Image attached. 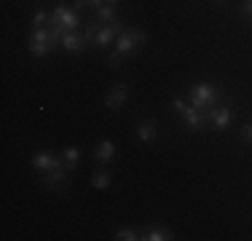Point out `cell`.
<instances>
[{"label": "cell", "mask_w": 252, "mask_h": 241, "mask_svg": "<svg viewBox=\"0 0 252 241\" xmlns=\"http://www.w3.org/2000/svg\"><path fill=\"white\" fill-rule=\"evenodd\" d=\"M62 30L49 24V27H35V32L30 35V51L35 54V57H46V54L51 51V48H57L62 43Z\"/></svg>", "instance_id": "obj_1"}, {"label": "cell", "mask_w": 252, "mask_h": 241, "mask_svg": "<svg viewBox=\"0 0 252 241\" xmlns=\"http://www.w3.org/2000/svg\"><path fill=\"white\" fill-rule=\"evenodd\" d=\"M172 107H175L180 116H183L185 126H188V129H193V131H199V129H204V126L209 123V110H199V107H193L190 102L180 99V96L172 99Z\"/></svg>", "instance_id": "obj_2"}, {"label": "cell", "mask_w": 252, "mask_h": 241, "mask_svg": "<svg viewBox=\"0 0 252 241\" xmlns=\"http://www.w3.org/2000/svg\"><path fill=\"white\" fill-rule=\"evenodd\" d=\"M188 102L193 107H199V110H209V107H215L220 102V91L212 83H196V86H190Z\"/></svg>", "instance_id": "obj_3"}, {"label": "cell", "mask_w": 252, "mask_h": 241, "mask_svg": "<svg viewBox=\"0 0 252 241\" xmlns=\"http://www.w3.org/2000/svg\"><path fill=\"white\" fill-rule=\"evenodd\" d=\"M148 43V32H142V30L137 27H124V32L116 38V51H121L124 57H129V54H134L140 46Z\"/></svg>", "instance_id": "obj_4"}, {"label": "cell", "mask_w": 252, "mask_h": 241, "mask_svg": "<svg viewBox=\"0 0 252 241\" xmlns=\"http://www.w3.org/2000/svg\"><path fill=\"white\" fill-rule=\"evenodd\" d=\"M49 24H54V27H59L62 32H75L78 24H81V16H78V11L67 8V5H57V8L51 11V19Z\"/></svg>", "instance_id": "obj_5"}, {"label": "cell", "mask_w": 252, "mask_h": 241, "mask_svg": "<svg viewBox=\"0 0 252 241\" xmlns=\"http://www.w3.org/2000/svg\"><path fill=\"white\" fill-rule=\"evenodd\" d=\"M209 120H212V129L215 131H225L228 126H231V120H233L231 107H220V105L209 107Z\"/></svg>", "instance_id": "obj_6"}, {"label": "cell", "mask_w": 252, "mask_h": 241, "mask_svg": "<svg viewBox=\"0 0 252 241\" xmlns=\"http://www.w3.org/2000/svg\"><path fill=\"white\" fill-rule=\"evenodd\" d=\"M121 32H124V27H121V24H118V22H110L107 27L97 30V38H94V46H97V48H107V46H110L113 40H116L118 35H121Z\"/></svg>", "instance_id": "obj_7"}, {"label": "cell", "mask_w": 252, "mask_h": 241, "mask_svg": "<svg viewBox=\"0 0 252 241\" xmlns=\"http://www.w3.org/2000/svg\"><path fill=\"white\" fill-rule=\"evenodd\" d=\"M59 166H64L62 155H51V153H35L32 155V169H38V172H51V169H59Z\"/></svg>", "instance_id": "obj_8"}, {"label": "cell", "mask_w": 252, "mask_h": 241, "mask_svg": "<svg viewBox=\"0 0 252 241\" xmlns=\"http://www.w3.org/2000/svg\"><path fill=\"white\" fill-rule=\"evenodd\" d=\"M67 169L59 166V169H51V172H40V182L46 185V188H64L67 185Z\"/></svg>", "instance_id": "obj_9"}, {"label": "cell", "mask_w": 252, "mask_h": 241, "mask_svg": "<svg viewBox=\"0 0 252 241\" xmlns=\"http://www.w3.org/2000/svg\"><path fill=\"white\" fill-rule=\"evenodd\" d=\"M86 46H89V40L83 38V35H78V32H64L62 35V48L70 51V54H81Z\"/></svg>", "instance_id": "obj_10"}, {"label": "cell", "mask_w": 252, "mask_h": 241, "mask_svg": "<svg viewBox=\"0 0 252 241\" xmlns=\"http://www.w3.org/2000/svg\"><path fill=\"white\" fill-rule=\"evenodd\" d=\"M126 96H129V89H126V83H116V86L110 89V94H107L105 105L110 107V110H118V107L126 102Z\"/></svg>", "instance_id": "obj_11"}, {"label": "cell", "mask_w": 252, "mask_h": 241, "mask_svg": "<svg viewBox=\"0 0 252 241\" xmlns=\"http://www.w3.org/2000/svg\"><path fill=\"white\" fill-rule=\"evenodd\" d=\"M140 239H142V241H172L175 236H172L169 228H164V225H153V228H148V231H142V233H140Z\"/></svg>", "instance_id": "obj_12"}, {"label": "cell", "mask_w": 252, "mask_h": 241, "mask_svg": "<svg viewBox=\"0 0 252 241\" xmlns=\"http://www.w3.org/2000/svg\"><path fill=\"white\" fill-rule=\"evenodd\" d=\"M137 137H140L142 142H153L156 137H158V123H156V120H142V123L137 126Z\"/></svg>", "instance_id": "obj_13"}, {"label": "cell", "mask_w": 252, "mask_h": 241, "mask_svg": "<svg viewBox=\"0 0 252 241\" xmlns=\"http://www.w3.org/2000/svg\"><path fill=\"white\" fill-rule=\"evenodd\" d=\"M113 155H116V145H113L110 140H102V142L97 145V150H94V158H97L99 164H107Z\"/></svg>", "instance_id": "obj_14"}, {"label": "cell", "mask_w": 252, "mask_h": 241, "mask_svg": "<svg viewBox=\"0 0 252 241\" xmlns=\"http://www.w3.org/2000/svg\"><path fill=\"white\" fill-rule=\"evenodd\" d=\"M62 161H64V166H67V172H75L78 164H81V150H78L75 145L64 148V150H62Z\"/></svg>", "instance_id": "obj_15"}, {"label": "cell", "mask_w": 252, "mask_h": 241, "mask_svg": "<svg viewBox=\"0 0 252 241\" xmlns=\"http://www.w3.org/2000/svg\"><path fill=\"white\" fill-rule=\"evenodd\" d=\"M97 19H99V22H107V24H110V22H118L116 8H113L110 3H102L99 8H97Z\"/></svg>", "instance_id": "obj_16"}, {"label": "cell", "mask_w": 252, "mask_h": 241, "mask_svg": "<svg viewBox=\"0 0 252 241\" xmlns=\"http://www.w3.org/2000/svg\"><path fill=\"white\" fill-rule=\"evenodd\" d=\"M92 185L97 190H107V188H110V174H107V172H94Z\"/></svg>", "instance_id": "obj_17"}, {"label": "cell", "mask_w": 252, "mask_h": 241, "mask_svg": "<svg viewBox=\"0 0 252 241\" xmlns=\"http://www.w3.org/2000/svg\"><path fill=\"white\" fill-rule=\"evenodd\" d=\"M116 239L118 241H137V239H140V233H137L134 228H121V231L116 233Z\"/></svg>", "instance_id": "obj_18"}, {"label": "cell", "mask_w": 252, "mask_h": 241, "mask_svg": "<svg viewBox=\"0 0 252 241\" xmlns=\"http://www.w3.org/2000/svg\"><path fill=\"white\" fill-rule=\"evenodd\" d=\"M49 19H51V16L46 14V11H35V16H32V24H35V27H43V24L49 22Z\"/></svg>", "instance_id": "obj_19"}, {"label": "cell", "mask_w": 252, "mask_h": 241, "mask_svg": "<svg viewBox=\"0 0 252 241\" xmlns=\"http://www.w3.org/2000/svg\"><path fill=\"white\" fill-rule=\"evenodd\" d=\"M121 59H124V54H121V51H113L110 57H107V64H110V67L116 70L118 64H121Z\"/></svg>", "instance_id": "obj_20"}, {"label": "cell", "mask_w": 252, "mask_h": 241, "mask_svg": "<svg viewBox=\"0 0 252 241\" xmlns=\"http://www.w3.org/2000/svg\"><path fill=\"white\" fill-rule=\"evenodd\" d=\"M102 3H105V0H78V5H81V8H94V11H97Z\"/></svg>", "instance_id": "obj_21"}, {"label": "cell", "mask_w": 252, "mask_h": 241, "mask_svg": "<svg viewBox=\"0 0 252 241\" xmlns=\"http://www.w3.org/2000/svg\"><path fill=\"white\" fill-rule=\"evenodd\" d=\"M83 38H86L89 43L94 46V38H97V24H89V27H86V32H83Z\"/></svg>", "instance_id": "obj_22"}, {"label": "cell", "mask_w": 252, "mask_h": 241, "mask_svg": "<svg viewBox=\"0 0 252 241\" xmlns=\"http://www.w3.org/2000/svg\"><path fill=\"white\" fill-rule=\"evenodd\" d=\"M242 142H252V123H247L242 129Z\"/></svg>", "instance_id": "obj_23"}, {"label": "cell", "mask_w": 252, "mask_h": 241, "mask_svg": "<svg viewBox=\"0 0 252 241\" xmlns=\"http://www.w3.org/2000/svg\"><path fill=\"white\" fill-rule=\"evenodd\" d=\"M242 14L252 19V0H244V3H242Z\"/></svg>", "instance_id": "obj_24"}, {"label": "cell", "mask_w": 252, "mask_h": 241, "mask_svg": "<svg viewBox=\"0 0 252 241\" xmlns=\"http://www.w3.org/2000/svg\"><path fill=\"white\" fill-rule=\"evenodd\" d=\"M105 3H110V5H116V3H118V0H105Z\"/></svg>", "instance_id": "obj_25"}]
</instances>
